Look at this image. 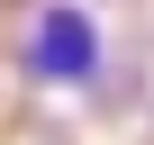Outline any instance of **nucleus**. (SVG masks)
<instances>
[{
    "label": "nucleus",
    "instance_id": "nucleus-1",
    "mask_svg": "<svg viewBox=\"0 0 154 145\" xmlns=\"http://www.w3.org/2000/svg\"><path fill=\"white\" fill-rule=\"evenodd\" d=\"M27 63H36V82H54V91H82L91 72H100V27H91L82 0H45V9H36Z\"/></svg>",
    "mask_w": 154,
    "mask_h": 145
}]
</instances>
